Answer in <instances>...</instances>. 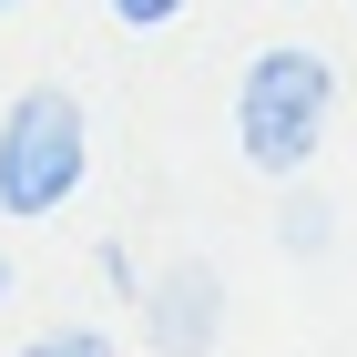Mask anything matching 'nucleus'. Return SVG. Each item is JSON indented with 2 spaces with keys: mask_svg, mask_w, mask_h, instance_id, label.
Listing matches in <instances>:
<instances>
[{
  "mask_svg": "<svg viewBox=\"0 0 357 357\" xmlns=\"http://www.w3.org/2000/svg\"><path fill=\"white\" fill-rule=\"evenodd\" d=\"M0 10H21V0H0Z\"/></svg>",
  "mask_w": 357,
  "mask_h": 357,
  "instance_id": "nucleus-8",
  "label": "nucleus"
},
{
  "mask_svg": "<svg viewBox=\"0 0 357 357\" xmlns=\"http://www.w3.org/2000/svg\"><path fill=\"white\" fill-rule=\"evenodd\" d=\"M327 123H337V61L317 41H266L235 72V153L266 184H296L327 153Z\"/></svg>",
  "mask_w": 357,
  "mask_h": 357,
  "instance_id": "nucleus-1",
  "label": "nucleus"
},
{
  "mask_svg": "<svg viewBox=\"0 0 357 357\" xmlns=\"http://www.w3.org/2000/svg\"><path fill=\"white\" fill-rule=\"evenodd\" d=\"M102 10H112L123 31H164V21H184L194 0H102Z\"/></svg>",
  "mask_w": 357,
  "mask_h": 357,
  "instance_id": "nucleus-6",
  "label": "nucleus"
},
{
  "mask_svg": "<svg viewBox=\"0 0 357 357\" xmlns=\"http://www.w3.org/2000/svg\"><path fill=\"white\" fill-rule=\"evenodd\" d=\"M133 337L153 357H215V337H225V275L204 266V255L143 275L133 286Z\"/></svg>",
  "mask_w": 357,
  "mask_h": 357,
  "instance_id": "nucleus-3",
  "label": "nucleus"
},
{
  "mask_svg": "<svg viewBox=\"0 0 357 357\" xmlns=\"http://www.w3.org/2000/svg\"><path fill=\"white\" fill-rule=\"evenodd\" d=\"M275 245H286V255H306V266H317V255L337 245V204H327V194H306V174L286 184V215H275Z\"/></svg>",
  "mask_w": 357,
  "mask_h": 357,
  "instance_id": "nucleus-4",
  "label": "nucleus"
},
{
  "mask_svg": "<svg viewBox=\"0 0 357 357\" xmlns=\"http://www.w3.org/2000/svg\"><path fill=\"white\" fill-rule=\"evenodd\" d=\"M92 184V112L61 82H31L0 102V215L10 225H52L61 204H82Z\"/></svg>",
  "mask_w": 357,
  "mask_h": 357,
  "instance_id": "nucleus-2",
  "label": "nucleus"
},
{
  "mask_svg": "<svg viewBox=\"0 0 357 357\" xmlns=\"http://www.w3.org/2000/svg\"><path fill=\"white\" fill-rule=\"evenodd\" d=\"M0 296H10V245H0Z\"/></svg>",
  "mask_w": 357,
  "mask_h": 357,
  "instance_id": "nucleus-7",
  "label": "nucleus"
},
{
  "mask_svg": "<svg viewBox=\"0 0 357 357\" xmlns=\"http://www.w3.org/2000/svg\"><path fill=\"white\" fill-rule=\"evenodd\" d=\"M10 357H112V337L102 327H41V337H21Z\"/></svg>",
  "mask_w": 357,
  "mask_h": 357,
  "instance_id": "nucleus-5",
  "label": "nucleus"
}]
</instances>
